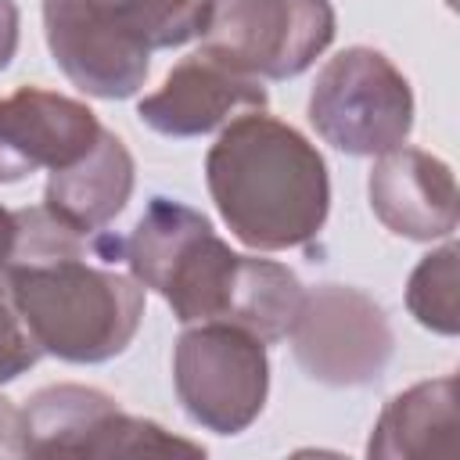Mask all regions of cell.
I'll return each mask as SVG.
<instances>
[{
    "instance_id": "6da1fadb",
    "label": "cell",
    "mask_w": 460,
    "mask_h": 460,
    "mask_svg": "<svg viewBox=\"0 0 460 460\" xmlns=\"http://www.w3.org/2000/svg\"><path fill=\"white\" fill-rule=\"evenodd\" d=\"M90 252L115 262L122 241L79 234L43 205L18 208V241L0 270V298L18 313L40 352L65 363L122 356L144 320L140 280L97 266Z\"/></svg>"
},
{
    "instance_id": "7a4b0ae2",
    "label": "cell",
    "mask_w": 460,
    "mask_h": 460,
    "mask_svg": "<svg viewBox=\"0 0 460 460\" xmlns=\"http://www.w3.org/2000/svg\"><path fill=\"white\" fill-rule=\"evenodd\" d=\"M122 259L180 323H234L266 345L288 338L302 302V284L288 266L230 252L208 216L162 194L122 241Z\"/></svg>"
},
{
    "instance_id": "3957f363",
    "label": "cell",
    "mask_w": 460,
    "mask_h": 460,
    "mask_svg": "<svg viewBox=\"0 0 460 460\" xmlns=\"http://www.w3.org/2000/svg\"><path fill=\"white\" fill-rule=\"evenodd\" d=\"M205 183L230 234L255 252L309 244L331 212L323 155L266 111L223 126L205 155Z\"/></svg>"
},
{
    "instance_id": "277c9868",
    "label": "cell",
    "mask_w": 460,
    "mask_h": 460,
    "mask_svg": "<svg viewBox=\"0 0 460 460\" xmlns=\"http://www.w3.org/2000/svg\"><path fill=\"white\" fill-rule=\"evenodd\" d=\"M309 122L323 144L356 158H374L410 137L413 90L381 50L345 47L316 72Z\"/></svg>"
},
{
    "instance_id": "5b68a950",
    "label": "cell",
    "mask_w": 460,
    "mask_h": 460,
    "mask_svg": "<svg viewBox=\"0 0 460 460\" xmlns=\"http://www.w3.org/2000/svg\"><path fill=\"white\" fill-rule=\"evenodd\" d=\"M172 385L183 413L216 435L248 431L270 395L266 341L234 323H198L176 338Z\"/></svg>"
},
{
    "instance_id": "8992f818",
    "label": "cell",
    "mask_w": 460,
    "mask_h": 460,
    "mask_svg": "<svg viewBox=\"0 0 460 460\" xmlns=\"http://www.w3.org/2000/svg\"><path fill=\"white\" fill-rule=\"evenodd\" d=\"M25 456H205L201 442L165 431L158 420L126 413L108 392L86 385H50L22 410Z\"/></svg>"
},
{
    "instance_id": "52a82bcc",
    "label": "cell",
    "mask_w": 460,
    "mask_h": 460,
    "mask_svg": "<svg viewBox=\"0 0 460 460\" xmlns=\"http://www.w3.org/2000/svg\"><path fill=\"white\" fill-rule=\"evenodd\" d=\"M331 0H212L201 50L252 79L302 75L334 40Z\"/></svg>"
},
{
    "instance_id": "ba28073f",
    "label": "cell",
    "mask_w": 460,
    "mask_h": 460,
    "mask_svg": "<svg viewBox=\"0 0 460 460\" xmlns=\"http://www.w3.org/2000/svg\"><path fill=\"white\" fill-rule=\"evenodd\" d=\"M288 338L298 367L313 381L334 388L374 385L385 374L395 345L385 309L359 288L345 284L302 291Z\"/></svg>"
},
{
    "instance_id": "9c48e42d",
    "label": "cell",
    "mask_w": 460,
    "mask_h": 460,
    "mask_svg": "<svg viewBox=\"0 0 460 460\" xmlns=\"http://www.w3.org/2000/svg\"><path fill=\"white\" fill-rule=\"evenodd\" d=\"M43 36L54 65L90 97L126 101L151 72V50L108 0H43Z\"/></svg>"
},
{
    "instance_id": "30bf717a",
    "label": "cell",
    "mask_w": 460,
    "mask_h": 460,
    "mask_svg": "<svg viewBox=\"0 0 460 460\" xmlns=\"http://www.w3.org/2000/svg\"><path fill=\"white\" fill-rule=\"evenodd\" d=\"M101 129L104 126L83 101L43 86H18L0 97V183L79 162Z\"/></svg>"
},
{
    "instance_id": "8fae6325",
    "label": "cell",
    "mask_w": 460,
    "mask_h": 460,
    "mask_svg": "<svg viewBox=\"0 0 460 460\" xmlns=\"http://www.w3.org/2000/svg\"><path fill=\"white\" fill-rule=\"evenodd\" d=\"M262 108H266V86L259 79L241 75L223 61H216L212 54L198 50L183 58L165 75V83L137 104V115L144 126H151L162 137L190 140L226 126L244 111H262Z\"/></svg>"
},
{
    "instance_id": "7c38bea8",
    "label": "cell",
    "mask_w": 460,
    "mask_h": 460,
    "mask_svg": "<svg viewBox=\"0 0 460 460\" xmlns=\"http://www.w3.org/2000/svg\"><path fill=\"white\" fill-rule=\"evenodd\" d=\"M367 194L374 216L399 237L438 241L456 230V176L442 158L420 147L399 144L377 155L367 180Z\"/></svg>"
},
{
    "instance_id": "4fadbf2b",
    "label": "cell",
    "mask_w": 460,
    "mask_h": 460,
    "mask_svg": "<svg viewBox=\"0 0 460 460\" xmlns=\"http://www.w3.org/2000/svg\"><path fill=\"white\" fill-rule=\"evenodd\" d=\"M133 183L137 165L129 147L111 129H101V137L79 162L50 172L43 187V208H50L79 234H101L126 208Z\"/></svg>"
},
{
    "instance_id": "5bb4252c",
    "label": "cell",
    "mask_w": 460,
    "mask_h": 460,
    "mask_svg": "<svg viewBox=\"0 0 460 460\" xmlns=\"http://www.w3.org/2000/svg\"><path fill=\"white\" fill-rule=\"evenodd\" d=\"M456 449V377L420 381L381 410L367 456L399 460V456H449Z\"/></svg>"
},
{
    "instance_id": "9a60e30c",
    "label": "cell",
    "mask_w": 460,
    "mask_h": 460,
    "mask_svg": "<svg viewBox=\"0 0 460 460\" xmlns=\"http://www.w3.org/2000/svg\"><path fill=\"white\" fill-rule=\"evenodd\" d=\"M456 259H460V248L449 241L435 252H428L413 273H410V284H406V309L410 316L435 331V334H446L453 338L460 331V305H456Z\"/></svg>"
},
{
    "instance_id": "2e32d148",
    "label": "cell",
    "mask_w": 460,
    "mask_h": 460,
    "mask_svg": "<svg viewBox=\"0 0 460 460\" xmlns=\"http://www.w3.org/2000/svg\"><path fill=\"white\" fill-rule=\"evenodd\" d=\"M147 50L183 47L205 36L212 0H108Z\"/></svg>"
},
{
    "instance_id": "e0dca14e",
    "label": "cell",
    "mask_w": 460,
    "mask_h": 460,
    "mask_svg": "<svg viewBox=\"0 0 460 460\" xmlns=\"http://www.w3.org/2000/svg\"><path fill=\"white\" fill-rule=\"evenodd\" d=\"M40 356L43 352L32 341V334L25 331V323L18 320V313L0 298V385L32 370L40 363Z\"/></svg>"
},
{
    "instance_id": "ac0fdd59",
    "label": "cell",
    "mask_w": 460,
    "mask_h": 460,
    "mask_svg": "<svg viewBox=\"0 0 460 460\" xmlns=\"http://www.w3.org/2000/svg\"><path fill=\"white\" fill-rule=\"evenodd\" d=\"M0 456H25V424L22 410L0 395Z\"/></svg>"
},
{
    "instance_id": "d6986e66",
    "label": "cell",
    "mask_w": 460,
    "mask_h": 460,
    "mask_svg": "<svg viewBox=\"0 0 460 460\" xmlns=\"http://www.w3.org/2000/svg\"><path fill=\"white\" fill-rule=\"evenodd\" d=\"M18 29H22V14L14 0H0V72L11 65V58L18 54Z\"/></svg>"
},
{
    "instance_id": "ffe728a7",
    "label": "cell",
    "mask_w": 460,
    "mask_h": 460,
    "mask_svg": "<svg viewBox=\"0 0 460 460\" xmlns=\"http://www.w3.org/2000/svg\"><path fill=\"white\" fill-rule=\"evenodd\" d=\"M14 241H18V212L0 205V270L14 252Z\"/></svg>"
}]
</instances>
